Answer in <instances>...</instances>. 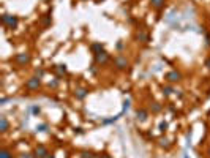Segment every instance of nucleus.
<instances>
[{"label": "nucleus", "mask_w": 210, "mask_h": 158, "mask_svg": "<svg viewBox=\"0 0 210 158\" xmlns=\"http://www.w3.org/2000/svg\"><path fill=\"white\" fill-rule=\"evenodd\" d=\"M99 2H103V0H96V3H99Z\"/></svg>", "instance_id": "2f4dec72"}, {"label": "nucleus", "mask_w": 210, "mask_h": 158, "mask_svg": "<svg viewBox=\"0 0 210 158\" xmlns=\"http://www.w3.org/2000/svg\"><path fill=\"white\" fill-rule=\"evenodd\" d=\"M2 22L8 27V29H16L19 21H18V18H16V16H13V14H3V16H2Z\"/></svg>", "instance_id": "f257e3e1"}, {"label": "nucleus", "mask_w": 210, "mask_h": 158, "mask_svg": "<svg viewBox=\"0 0 210 158\" xmlns=\"http://www.w3.org/2000/svg\"><path fill=\"white\" fill-rule=\"evenodd\" d=\"M99 157H101V158H112V157L108 155V154H103V155H99Z\"/></svg>", "instance_id": "a878e982"}, {"label": "nucleus", "mask_w": 210, "mask_h": 158, "mask_svg": "<svg viewBox=\"0 0 210 158\" xmlns=\"http://www.w3.org/2000/svg\"><path fill=\"white\" fill-rule=\"evenodd\" d=\"M160 111H161V104H160V103H153L152 104V112L157 114V112H160Z\"/></svg>", "instance_id": "dca6fc26"}, {"label": "nucleus", "mask_w": 210, "mask_h": 158, "mask_svg": "<svg viewBox=\"0 0 210 158\" xmlns=\"http://www.w3.org/2000/svg\"><path fill=\"white\" fill-rule=\"evenodd\" d=\"M108 60H109V54L106 52V51H103V52H98V54H95V62H96V63H99V65H104Z\"/></svg>", "instance_id": "423d86ee"}, {"label": "nucleus", "mask_w": 210, "mask_h": 158, "mask_svg": "<svg viewBox=\"0 0 210 158\" xmlns=\"http://www.w3.org/2000/svg\"><path fill=\"white\" fill-rule=\"evenodd\" d=\"M81 155H82V158H93V157H95V155L92 154V152H87V150H84Z\"/></svg>", "instance_id": "a211bd4d"}, {"label": "nucleus", "mask_w": 210, "mask_h": 158, "mask_svg": "<svg viewBox=\"0 0 210 158\" xmlns=\"http://www.w3.org/2000/svg\"><path fill=\"white\" fill-rule=\"evenodd\" d=\"M207 155L210 157V147H209V150H207Z\"/></svg>", "instance_id": "7c9ffc66"}, {"label": "nucleus", "mask_w": 210, "mask_h": 158, "mask_svg": "<svg viewBox=\"0 0 210 158\" xmlns=\"http://www.w3.org/2000/svg\"><path fill=\"white\" fill-rule=\"evenodd\" d=\"M46 158H55V157H54V155H52V154H49V155H47V157H46Z\"/></svg>", "instance_id": "c756f323"}, {"label": "nucleus", "mask_w": 210, "mask_h": 158, "mask_svg": "<svg viewBox=\"0 0 210 158\" xmlns=\"http://www.w3.org/2000/svg\"><path fill=\"white\" fill-rule=\"evenodd\" d=\"M21 158H36V157H35V154H22Z\"/></svg>", "instance_id": "aec40b11"}, {"label": "nucleus", "mask_w": 210, "mask_h": 158, "mask_svg": "<svg viewBox=\"0 0 210 158\" xmlns=\"http://www.w3.org/2000/svg\"><path fill=\"white\" fill-rule=\"evenodd\" d=\"M92 51H93V54L103 52V51H104V46H103L101 43H93V44H92Z\"/></svg>", "instance_id": "9b49d317"}, {"label": "nucleus", "mask_w": 210, "mask_h": 158, "mask_svg": "<svg viewBox=\"0 0 210 158\" xmlns=\"http://www.w3.org/2000/svg\"><path fill=\"white\" fill-rule=\"evenodd\" d=\"M166 81L168 82H179V81H182V75L179 71H169L168 75H166Z\"/></svg>", "instance_id": "39448f33"}, {"label": "nucleus", "mask_w": 210, "mask_h": 158, "mask_svg": "<svg viewBox=\"0 0 210 158\" xmlns=\"http://www.w3.org/2000/svg\"><path fill=\"white\" fill-rule=\"evenodd\" d=\"M57 71L60 73V75H65V73H66V65H59L57 66Z\"/></svg>", "instance_id": "f3484780"}, {"label": "nucleus", "mask_w": 210, "mask_h": 158, "mask_svg": "<svg viewBox=\"0 0 210 158\" xmlns=\"http://www.w3.org/2000/svg\"><path fill=\"white\" fill-rule=\"evenodd\" d=\"M49 86H51V87H57V86H59V79H55V81H52L51 84H49Z\"/></svg>", "instance_id": "b1692460"}, {"label": "nucleus", "mask_w": 210, "mask_h": 158, "mask_svg": "<svg viewBox=\"0 0 210 158\" xmlns=\"http://www.w3.org/2000/svg\"><path fill=\"white\" fill-rule=\"evenodd\" d=\"M14 60H16V63H19V65L24 66V65H29L30 63L32 57H30V54H27V52H21V54H16Z\"/></svg>", "instance_id": "f03ea898"}, {"label": "nucleus", "mask_w": 210, "mask_h": 158, "mask_svg": "<svg viewBox=\"0 0 210 158\" xmlns=\"http://www.w3.org/2000/svg\"><path fill=\"white\" fill-rule=\"evenodd\" d=\"M123 48V43H117V49H122Z\"/></svg>", "instance_id": "c85d7f7f"}, {"label": "nucleus", "mask_w": 210, "mask_h": 158, "mask_svg": "<svg viewBox=\"0 0 210 158\" xmlns=\"http://www.w3.org/2000/svg\"><path fill=\"white\" fill-rule=\"evenodd\" d=\"M147 117H148V112H147L145 109H137V111H136V118H137L139 122H145Z\"/></svg>", "instance_id": "6e6552de"}, {"label": "nucleus", "mask_w": 210, "mask_h": 158, "mask_svg": "<svg viewBox=\"0 0 210 158\" xmlns=\"http://www.w3.org/2000/svg\"><path fill=\"white\" fill-rule=\"evenodd\" d=\"M123 104H125V106H123V109H128V108H130V101H128V100H126Z\"/></svg>", "instance_id": "393cba45"}, {"label": "nucleus", "mask_w": 210, "mask_h": 158, "mask_svg": "<svg viewBox=\"0 0 210 158\" xmlns=\"http://www.w3.org/2000/svg\"><path fill=\"white\" fill-rule=\"evenodd\" d=\"M8 120H7V117H0V131L2 133H5L8 130Z\"/></svg>", "instance_id": "9d476101"}, {"label": "nucleus", "mask_w": 210, "mask_h": 158, "mask_svg": "<svg viewBox=\"0 0 210 158\" xmlns=\"http://www.w3.org/2000/svg\"><path fill=\"white\" fill-rule=\"evenodd\" d=\"M46 125H40V127H36V130H38V131H46Z\"/></svg>", "instance_id": "5701e85b"}, {"label": "nucleus", "mask_w": 210, "mask_h": 158, "mask_svg": "<svg viewBox=\"0 0 210 158\" xmlns=\"http://www.w3.org/2000/svg\"><path fill=\"white\" fill-rule=\"evenodd\" d=\"M206 66H207V68L210 70V59H207V62H206Z\"/></svg>", "instance_id": "cd10ccee"}, {"label": "nucleus", "mask_w": 210, "mask_h": 158, "mask_svg": "<svg viewBox=\"0 0 210 158\" xmlns=\"http://www.w3.org/2000/svg\"><path fill=\"white\" fill-rule=\"evenodd\" d=\"M161 145L163 147H169V141L168 139H161Z\"/></svg>", "instance_id": "412c9836"}, {"label": "nucleus", "mask_w": 210, "mask_h": 158, "mask_svg": "<svg viewBox=\"0 0 210 158\" xmlns=\"http://www.w3.org/2000/svg\"><path fill=\"white\" fill-rule=\"evenodd\" d=\"M136 40H139V41H142V43H147L148 41V35H147V33H144V32H139L136 35Z\"/></svg>", "instance_id": "ddd939ff"}, {"label": "nucleus", "mask_w": 210, "mask_h": 158, "mask_svg": "<svg viewBox=\"0 0 210 158\" xmlns=\"http://www.w3.org/2000/svg\"><path fill=\"white\" fill-rule=\"evenodd\" d=\"M150 3L155 10H161L164 7V0H150Z\"/></svg>", "instance_id": "f8f14e48"}, {"label": "nucleus", "mask_w": 210, "mask_h": 158, "mask_svg": "<svg viewBox=\"0 0 210 158\" xmlns=\"http://www.w3.org/2000/svg\"><path fill=\"white\" fill-rule=\"evenodd\" d=\"M33 112H35V114H40V108H33Z\"/></svg>", "instance_id": "bb28decb"}, {"label": "nucleus", "mask_w": 210, "mask_h": 158, "mask_svg": "<svg viewBox=\"0 0 210 158\" xmlns=\"http://www.w3.org/2000/svg\"><path fill=\"white\" fill-rule=\"evenodd\" d=\"M36 76H38V78L41 79V78L44 76V70H38V71H36Z\"/></svg>", "instance_id": "4be33fe9"}, {"label": "nucleus", "mask_w": 210, "mask_h": 158, "mask_svg": "<svg viewBox=\"0 0 210 158\" xmlns=\"http://www.w3.org/2000/svg\"><path fill=\"white\" fill-rule=\"evenodd\" d=\"M168 130V122H161L160 123V131H166Z\"/></svg>", "instance_id": "6ab92c4d"}, {"label": "nucleus", "mask_w": 210, "mask_h": 158, "mask_svg": "<svg viewBox=\"0 0 210 158\" xmlns=\"http://www.w3.org/2000/svg\"><path fill=\"white\" fill-rule=\"evenodd\" d=\"M41 86V79L38 78V76H35V78H30L29 81L25 82V89L27 90H36L38 87Z\"/></svg>", "instance_id": "7ed1b4c3"}, {"label": "nucleus", "mask_w": 210, "mask_h": 158, "mask_svg": "<svg viewBox=\"0 0 210 158\" xmlns=\"http://www.w3.org/2000/svg\"><path fill=\"white\" fill-rule=\"evenodd\" d=\"M47 155H49V150H47L46 145H43V144L36 145V149H35V157L36 158H46Z\"/></svg>", "instance_id": "20e7f679"}, {"label": "nucleus", "mask_w": 210, "mask_h": 158, "mask_svg": "<svg viewBox=\"0 0 210 158\" xmlns=\"http://www.w3.org/2000/svg\"><path fill=\"white\" fill-rule=\"evenodd\" d=\"M114 63H115V66H117L119 70H125L126 66H128V60H126L125 57H122V55H119V57L114 59Z\"/></svg>", "instance_id": "0eeeda50"}, {"label": "nucleus", "mask_w": 210, "mask_h": 158, "mask_svg": "<svg viewBox=\"0 0 210 158\" xmlns=\"http://www.w3.org/2000/svg\"><path fill=\"white\" fill-rule=\"evenodd\" d=\"M0 158H13V155L10 154V150L7 149H3L2 152H0Z\"/></svg>", "instance_id": "4468645a"}, {"label": "nucleus", "mask_w": 210, "mask_h": 158, "mask_svg": "<svg viewBox=\"0 0 210 158\" xmlns=\"http://www.w3.org/2000/svg\"><path fill=\"white\" fill-rule=\"evenodd\" d=\"M87 93H88V90H87V89H77L74 95H76V98H77V100H84V98L87 97Z\"/></svg>", "instance_id": "1a4fd4ad"}, {"label": "nucleus", "mask_w": 210, "mask_h": 158, "mask_svg": "<svg viewBox=\"0 0 210 158\" xmlns=\"http://www.w3.org/2000/svg\"><path fill=\"white\" fill-rule=\"evenodd\" d=\"M172 92H174V89H172V87H169V86L163 87V95H166V97H168V95H171Z\"/></svg>", "instance_id": "2eb2a0df"}]
</instances>
